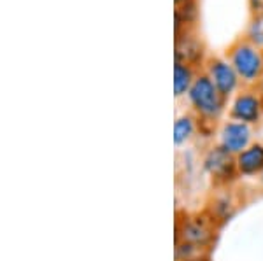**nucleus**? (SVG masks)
I'll return each mask as SVG.
<instances>
[{
  "mask_svg": "<svg viewBox=\"0 0 263 261\" xmlns=\"http://www.w3.org/2000/svg\"><path fill=\"white\" fill-rule=\"evenodd\" d=\"M261 180H263V174H261Z\"/></svg>",
  "mask_w": 263,
  "mask_h": 261,
  "instance_id": "15",
  "label": "nucleus"
},
{
  "mask_svg": "<svg viewBox=\"0 0 263 261\" xmlns=\"http://www.w3.org/2000/svg\"><path fill=\"white\" fill-rule=\"evenodd\" d=\"M211 231L200 221H188L182 230V242L197 247H205L211 242Z\"/></svg>",
  "mask_w": 263,
  "mask_h": 261,
  "instance_id": "10",
  "label": "nucleus"
},
{
  "mask_svg": "<svg viewBox=\"0 0 263 261\" xmlns=\"http://www.w3.org/2000/svg\"><path fill=\"white\" fill-rule=\"evenodd\" d=\"M261 18H263V14H261Z\"/></svg>",
  "mask_w": 263,
  "mask_h": 261,
  "instance_id": "16",
  "label": "nucleus"
},
{
  "mask_svg": "<svg viewBox=\"0 0 263 261\" xmlns=\"http://www.w3.org/2000/svg\"><path fill=\"white\" fill-rule=\"evenodd\" d=\"M197 132V117L192 114H182L174 123V142L176 146H182L190 142Z\"/></svg>",
  "mask_w": 263,
  "mask_h": 261,
  "instance_id": "11",
  "label": "nucleus"
},
{
  "mask_svg": "<svg viewBox=\"0 0 263 261\" xmlns=\"http://www.w3.org/2000/svg\"><path fill=\"white\" fill-rule=\"evenodd\" d=\"M237 172L246 177L263 174V144H251L235 156Z\"/></svg>",
  "mask_w": 263,
  "mask_h": 261,
  "instance_id": "8",
  "label": "nucleus"
},
{
  "mask_svg": "<svg viewBox=\"0 0 263 261\" xmlns=\"http://www.w3.org/2000/svg\"><path fill=\"white\" fill-rule=\"evenodd\" d=\"M203 167L213 175V179L221 180V183L232 179L235 174H239L237 172L235 156L232 153H228L221 146H214L207 151L205 158H203Z\"/></svg>",
  "mask_w": 263,
  "mask_h": 261,
  "instance_id": "6",
  "label": "nucleus"
},
{
  "mask_svg": "<svg viewBox=\"0 0 263 261\" xmlns=\"http://www.w3.org/2000/svg\"><path fill=\"white\" fill-rule=\"evenodd\" d=\"M190 2H193V0H174V6H184V4H190Z\"/></svg>",
  "mask_w": 263,
  "mask_h": 261,
  "instance_id": "14",
  "label": "nucleus"
},
{
  "mask_svg": "<svg viewBox=\"0 0 263 261\" xmlns=\"http://www.w3.org/2000/svg\"><path fill=\"white\" fill-rule=\"evenodd\" d=\"M263 112V98L258 91L242 90L235 95L230 105V117L239 123L253 125L258 123Z\"/></svg>",
  "mask_w": 263,
  "mask_h": 261,
  "instance_id": "5",
  "label": "nucleus"
},
{
  "mask_svg": "<svg viewBox=\"0 0 263 261\" xmlns=\"http://www.w3.org/2000/svg\"><path fill=\"white\" fill-rule=\"evenodd\" d=\"M203 70L211 77V81L214 83V86L218 88V91L224 98L228 100V96H232L239 90L240 86V77L235 72V69L232 67V63L224 56H211L205 60Z\"/></svg>",
  "mask_w": 263,
  "mask_h": 261,
  "instance_id": "3",
  "label": "nucleus"
},
{
  "mask_svg": "<svg viewBox=\"0 0 263 261\" xmlns=\"http://www.w3.org/2000/svg\"><path fill=\"white\" fill-rule=\"evenodd\" d=\"M224 58L232 63L242 84H258L263 74V49L251 44L246 37H239L228 46Z\"/></svg>",
  "mask_w": 263,
  "mask_h": 261,
  "instance_id": "2",
  "label": "nucleus"
},
{
  "mask_svg": "<svg viewBox=\"0 0 263 261\" xmlns=\"http://www.w3.org/2000/svg\"><path fill=\"white\" fill-rule=\"evenodd\" d=\"M244 37L251 42V44L256 46V48L263 49V18L261 16H253Z\"/></svg>",
  "mask_w": 263,
  "mask_h": 261,
  "instance_id": "12",
  "label": "nucleus"
},
{
  "mask_svg": "<svg viewBox=\"0 0 263 261\" xmlns=\"http://www.w3.org/2000/svg\"><path fill=\"white\" fill-rule=\"evenodd\" d=\"M174 62L192 65L193 69L205 65V46H203L200 37L195 33V30H188L176 35Z\"/></svg>",
  "mask_w": 263,
  "mask_h": 261,
  "instance_id": "4",
  "label": "nucleus"
},
{
  "mask_svg": "<svg viewBox=\"0 0 263 261\" xmlns=\"http://www.w3.org/2000/svg\"><path fill=\"white\" fill-rule=\"evenodd\" d=\"M219 146L224 147L233 156L240 154L251 146V126L233 119L224 123L219 133Z\"/></svg>",
  "mask_w": 263,
  "mask_h": 261,
  "instance_id": "7",
  "label": "nucleus"
},
{
  "mask_svg": "<svg viewBox=\"0 0 263 261\" xmlns=\"http://www.w3.org/2000/svg\"><path fill=\"white\" fill-rule=\"evenodd\" d=\"M258 93H260V95H261V98H263V74H261L260 81H258Z\"/></svg>",
  "mask_w": 263,
  "mask_h": 261,
  "instance_id": "13",
  "label": "nucleus"
},
{
  "mask_svg": "<svg viewBox=\"0 0 263 261\" xmlns=\"http://www.w3.org/2000/svg\"><path fill=\"white\" fill-rule=\"evenodd\" d=\"M188 102L195 116L203 123H216L227 107V98L218 91L205 70H200L195 77L188 91Z\"/></svg>",
  "mask_w": 263,
  "mask_h": 261,
  "instance_id": "1",
  "label": "nucleus"
},
{
  "mask_svg": "<svg viewBox=\"0 0 263 261\" xmlns=\"http://www.w3.org/2000/svg\"><path fill=\"white\" fill-rule=\"evenodd\" d=\"M197 69L181 62H174V96L182 98L188 96V91L197 77Z\"/></svg>",
  "mask_w": 263,
  "mask_h": 261,
  "instance_id": "9",
  "label": "nucleus"
}]
</instances>
